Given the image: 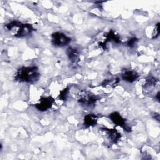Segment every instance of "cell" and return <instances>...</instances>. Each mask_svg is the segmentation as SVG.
Returning a JSON list of instances; mask_svg holds the SVG:
<instances>
[{
	"label": "cell",
	"instance_id": "cell-10",
	"mask_svg": "<svg viewBox=\"0 0 160 160\" xmlns=\"http://www.w3.org/2000/svg\"><path fill=\"white\" fill-rule=\"evenodd\" d=\"M98 123V116L94 114H89L84 118V126L86 128L92 127Z\"/></svg>",
	"mask_w": 160,
	"mask_h": 160
},
{
	"label": "cell",
	"instance_id": "cell-5",
	"mask_svg": "<svg viewBox=\"0 0 160 160\" xmlns=\"http://www.w3.org/2000/svg\"><path fill=\"white\" fill-rule=\"evenodd\" d=\"M16 28H18L14 36L17 38H26L30 36L34 31L33 26L30 24H22L19 22Z\"/></svg>",
	"mask_w": 160,
	"mask_h": 160
},
{
	"label": "cell",
	"instance_id": "cell-15",
	"mask_svg": "<svg viewBox=\"0 0 160 160\" xmlns=\"http://www.w3.org/2000/svg\"><path fill=\"white\" fill-rule=\"evenodd\" d=\"M159 23H158L157 24L155 25V28L153 30V32H152V39H156L158 37L159 34Z\"/></svg>",
	"mask_w": 160,
	"mask_h": 160
},
{
	"label": "cell",
	"instance_id": "cell-12",
	"mask_svg": "<svg viewBox=\"0 0 160 160\" xmlns=\"http://www.w3.org/2000/svg\"><path fill=\"white\" fill-rule=\"evenodd\" d=\"M106 41L105 42L108 41H113L114 42L118 44L121 42V39L118 34H117L116 32H114L112 30L109 31L106 34Z\"/></svg>",
	"mask_w": 160,
	"mask_h": 160
},
{
	"label": "cell",
	"instance_id": "cell-1",
	"mask_svg": "<svg viewBox=\"0 0 160 160\" xmlns=\"http://www.w3.org/2000/svg\"><path fill=\"white\" fill-rule=\"evenodd\" d=\"M40 78V73L36 66H24L19 68L15 74L14 79L16 81L34 83Z\"/></svg>",
	"mask_w": 160,
	"mask_h": 160
},
{
	"label": "cell",
	"instance_id": "cell-7",
	"mask_svg": "<svg viewBox=\"0 0 160 160\" xmlns=\"http://www.w3.org/2000/svg\"><path fill=\"white\" fill-rule=\"evenodd\" d=\"M54 102V99L52 96L41 97L39 102L35 104V108L40 111H46L50 109Z\"/></svg>",
	"mask_w": 160,
	"mask_h": 160
},
{
	"label": "cell",
	"instance_id": "cell-11",
	"mask_svg": "<svg viewBox=\"0 0 160 160\" xmlns=\"http://www.w3.org/2000/svg\"><path fill=\"white\" fill-rule=\"evenodd\" d=\"M157 82L158 80L154 77H149L145 81V82L143 85V90L145 91V92H149L150 90H152L155 87Z\"/></svg>",
	"mask_w": 160,
	"mask_h": 160
},
{
	"label": "cell",
	"instance_id": "cell-14",
	"mask_svg": "<svg viewBox=\"0 0 160 160\" xmlns=\"http://www.w3.org/2000/svg\"><path fill=\"white\" fill-rule=\"evenodd\" d=\"M138 39L136 38H132L129 39L127 42V45L130 48H132L134 47V46L136 44Z\"/></svg>",
	"mask_w": 160,
	"mask_h": 160
},
{
	"label": "cell",
	"instance_id": "cell-6",
	"mask_svg": "<svg viewBox=\"0 0 160 160\" xmlns=\"http://www.w3.org/2000/svg\"><path fill=\"white\" fill-rule=\"evenodd\" d=\"M101 130L105 134L106 139L112 144H116L121 139V133L114 128L109 129L107 128H101Z\"/></svg>",
	"mask_w": 160,
	"mask_h": 160
},
{
	"label": "cell",
	"instance_id": "cell-2",
	"mask_svg": "<svg viewBox=\"0 0 160 160\" xmlns=\"http://www.w3.org/2000/svg\"><path fill=\"white\" fill-rule=\"evenodd\" d=\"M98 101L97 96L88 91H81L78 94V102L82 106L91 107Z\"/></svg>",
	"mask_w": 160,
	"mask_h": 160
},
{
	"label": "cell",
	"instance_id": "cell-3",
	"mask_svg": "<svg viewBox=\"0 0 160 160\" xmlns=\"http://www.w3.org/2000/svg\"><path fill=\"white\" fill-rule=\"evenodd\" d=\"M71 41V38L65 34L56 32L51 35V43L56 47H63L68 45Z\"/></svg>",
	"mask_w": 160,
	"mask_h": 160
},
{
	"label": "cell",
	"instance_id": "cell-13",
	"mask_svg": "<svg viewBox=\"0 0 160 160\" xmlns=\"http://www.w3.org/2000/svg\"><path fill=\"white\" fill-rule=\"evenodd\" d=\"M68 93H69V88H66L64 89L61 90L60 91V93L59 95V99L61 100V101H65L68 98Z\"/></svg>",
	"mask_w": 160,
	"mask_h": 160
},
{
	"label": "cell",
	"instance_id": "cell-4",
	"mask_svg": "<svg viewBox=\"0 0 160 160\" xmlns=\"http://www.w3.org/2000/svg\"><path fill=\"white\" fill-rule=\"evenodd\" d=\"M109 117L115 125L121 127L125 131L130 132L131 131V127L127 124L125 119L123 118L118 112H113L111 113Z\"/></svg>",
	"mask_w": 160,
	"mask_h": 160
},
{
	"label": "cell",
	"instance_id": "cell-9",
	"mask_svg": "<svg viewBox=\"0 0 160 160\" xmlns=\"http://www.w3.org/2000/svg\"><path fill=\"white\" fill-rule=\"evenodd\" d=\"M66 54L72 63L77 64L79 62V53L76 49L73 48H68L66 51Z\"/></svg>",
	"mask_w": 160,
	"mask_h": 160
},
{
	"label": "cell",
	"instance_id": "cell-8",
	"mask_svg": "<svg viewBox=\"0 0 160 160\" xmlns=\"http://www.w3.org/2000/svg\"><path fill=\"white\" fill-rule=\"evenodd\" d=\"M121 78L122 80L129 82H133L138 79L139 78V74L137 72L133 70H125L121 74Z\"/></svg>",
	"mask_w": 160,
	"mask_h": 160
}]
</instances>
